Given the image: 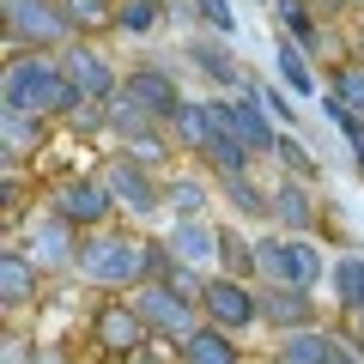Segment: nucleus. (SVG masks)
<instances>
[{"instance_id":"35","label":"nucleus","mask_w":364,"mask_h":364,"mask_svg":"<svg viewBox=\"0 0 364 364\" xmlns=\"http://www.w3.org/2000/svg\"><path fill=\"white\" fill-rule=\"evenodd\" d=\"M188 13L207 25V37H225V43H237V6L231 0H182Z\"/></svg>"},{"instance_id":"32","label":"nucleus","mask_w":364,"mask_h":364,"mask_svg":"<svg viewBox=\"0 0 364 364\" xmlns=\"http://www.w3.org/2000/svg\"><path fill=\"white\" fill-rule=\"evenodd\" d=\"M249 91H255V97H261V109H267V116L279 122V128H286V134H298V128H304V109H298V97H291V91L279 85V79H255V85H249Z\"/></svg>"},{"instance_id":"27","label":"nucleus","mask_w":364,"mask_h":364,"mask_svg":"<svg viewBox=\"0 0 364 364\" xmlns=\"http://www.w3.org/2000/svg\"><path fill=\"white\" fill-rule=\"evenodd\" d=\"M273 31L291 37L298 49H310V55L328 43V31L316 25V13H310V0H273Z\"/></svg>"},{"instance_id":"2","label":"nucleus","mask_w":364,"mask_h":364,"mask_svg":"<svg viewBox=\"0 0 364 364\" xmlns=\"http://www.w3.org/2000/svg\"><path fill=\"white\" fill-rule=\"evenodd\" d=\"M85 104L67 79L61 55H6V79H0V109L13 116H43V122H67Z\"/></svg>"},{"instance_id":"28","label":"nucleus","mask_w":364,"mask_h":364,"mask_svg":"<svg viewBox=\"0 0 364 364\" xmlns=\"http://www.w3.org/2000/svg\"><path fill=\"white\" fill-rule=\"evenodd\" d=\"M164 18H170L164 0H116V37H128V43L158 37V31H164Z\"/></svg>"},{"instance_id":"14","label":"nucleus","mask_w":364,"mask_h":364,"mask_svg":"<svg viewBox=\"0 0 364 364\" xmlns=\"http://www.w3.org/2000/svg\"><path fill=\"white\" fill-rule=\"evenodd\" d=\"M61 67H67V79H73V91L85 104H116L122 79H128V67H116L109 49H97V43H73V49L61 55Z\"/></svg>"},{"instance_id":"34","label":"nucleus","mask_w":364,"mask_h":364,"mask_svg":"<svg viewBox=\"0 0 364 364\" xmlns=\"http://www.w3.org/2000/svg\"><path fill=\"white\" fill-rule=\"evenodd\" d=\"M328 97H340L352 116H364V61H340L328 73Z\"/></svg>"},{"instance_id":"39","label":"nucleus","mask_w":364,"mask_h":364,"mask_svg":"<svg viewBox=\"0 0 364 364\" xmlns=\"http://www.w3.org/2000/svg\"><path fill=\"white\" fill-rule=\"evenodd\" d=\"M358 61H364V49H358Z\"/></svg>"},{"instance_id":"19","label":"nucleus","mask_w":364,"mask_h":364,"mask_svg":"<svg viewBox=\"0 0 364 364\" xmlns=\"http://www.w3.org/2000/svg\"><path fill=\"white\" fill-rule=\"evenodd\" d=\"M43 286H49V273H43L37 261H31L25 249H18V243H6V255H0V304H6V316L37 310Z\"/></svg>"},{"instance_id":"36","label":"nucleus","mask_w":364,"mask_h":364,"mask_svg":"<svg viewBox=\"0 0 364 364\" xmlns=\"http://www.w3.org/2000/svg\"><path fill=\"white\" fill-rule=\"evenodd\" d=\"M25 364H73V358H67V346H43V340H37Z\"/></svg>"},{"instance_id":"38","label":"nucleus","mask_w":364,"mask_h":364,"mask_svg":"<svg viewBox=\"0 0 364 364\" xmlns=\"http://www.w3.org/2000/svg\"><path fill=\"white\" fill-rule=\"evenodd\" d=\"M352 6H364V0H352Z\"/></svg>"},{"instance_id":"37","label":"nucleus","mask_w":364,"mask_h":364,"mask_svg":"<svg viewBox=\"0 0 364 364\" xmlns=\"http://www.w3.org/2000/svg\"><path fill=\"white\" fill-rule=\"evenodd\" d=\"M128 364H176V352H152V346H146L140 358H128Z\"/></svg>"},{"instance_id":"15","label":"nucleus","mask_w":364,"mask_h":364,"mask_svg":"<svg viewBox=\"0 0 364 364\" xmlns=\"http://www.w3.org/2000/svg\"><path fill=\"white\" fill-rule=\"evenodd\" d=\"M273 188V231H286V237H316L328 219L322 207V182H298V176H279L267 182Z\"/></svg>"},{"instance_id":"12","label":"nucleus","mask_w":364,"mask_h":364,"mask_svg":"<svg viewBox=\"0 0 364 364\" xmlns=\"http://www.w3.org/2000/svg\"><path fill=\"white\" fill-rule=\"evenodd\" d=\"M122 97H128L134 109H146V116H152L158 128H170V116H176V109L188 104L182 79L170 73L164 61H134V67H128V79H122Z\"/></svg>"},{"instance_id":"9","label":"nucleus","mask_w":364,"mask_h":364,"mask_svg":"<svg viewBox=\"0 0 364 364\" xmlns=\"http://www.w3.org/2000/svg\"><path fill=\"white\" fill-rule=\"evenodd\" d=\"M97 176L109 182L122 219H158V213H164V170L140 164L134 152H109L104 164H97Z\"/></svg>"},{"instance_id":"30","label":"nucleus","mask_w":364,"mask_h":364,"mask_svg":"<svg viewBox=\"0 0 364 364\" xmlns=\"http://www.w3.org/2000/svg\"><path fill=\"white\" fill-rule=\"evenodd\" d=\"M61 13H67V25L79 31V43L116 31V0H61Z\"/></svg>"},{"instance_id":"5","label":"nucleus","mask_w":364,"mask_h":364,"mask_svg":"<svg viewBox=\"0 0 364 364\" xmlns=\"http://www.w3.org/2000/svg\"><path fill=\"white\" fill-rule=\"evenodd\" d=\"M85 340H91L97 358L128 364V358H140V352L152 346V328H146V316L134 310V298H104L85 316Z\"/></svg>"},{"instance_id":"20","label":"nucleus","mask_w":364,"mask_h":364,"mask_svg":"<svg viewBox=\"0 0 364 364\" xmlns=\"http://www.w3.org/2000/svg\"><path fill=\"white\" fill-rule=\"evenodd\" d=\"M43 146H49V122L43 116H13V109H0V152H6V170L37 164Z\"/></svg>"},{"instance_id":"8","label":"nucleus","mask_w":364,"mask_h":364,"mask_svg":"<svg viewBox=\"0 0 364 364\" xmlns=\"http://www.w3.org/2000/svg\"><path fill=\"white\" fill-rule=\"evenodd\" d=\"M128 298H134V310L146 316L152 340H164V346H182L195 328H207V316H200V298L176 291L170 279H146V286H140V291H128Z\"/></svg>"},{"instance_id":"26","label":"nucleus","mask_w":364,"mask_h":364,"mask_svg":"<svg viewBox=\"0 0 364 364\" xmlns=\"http://www.w3.org/2000/svg\"><path fill=\"white\" fill-rule=\"evenodd\" d=\"M207 207H213V188H207V176H164V213H170V225H182V219H207Z\"/></svg>"},{"instance_id":"3","label":"nucleus","mask_w":364,"mask_h":364,"mask_svg":"<svg viewBox=\"0 0 364 364\" xmlns=\"http://www.w3.org/2000/svg\"><path fill=\"white\" fill-rule=\"evenodd\" d=\"M328 249L322 237H286L261 231L255 237V286H286V291H316L328 286Z\"/></svg>"},{"instance_id":"29","label":"nucleus","mask_w":364,"mask_h":364,"mask_svg":"<svg viewBox=\"0 0 364 364\" xmlns=\"http://www.w3.org/2000/svg\"><path fill=\"white\" fill-rule=\"evenodd\" d=\"M219 273H231V279H255V237L243 231V225H219Z\"/></svg>"},{"instance_id":"33","label":"nucleus","mask_w":364,"mask_h":364,"mask_svg":"<svg viewBox=\"0 0 364 364\" xmlns=\"http://www.w3.org/2000/svg\"><path fill=\"white\" fill-rule=\"evenodd\" d=\"M322 116L340 128V140H346V152H352V170L364 176V116H352V109L340 104V97H328V91H322Z\"/></svg>"},{"instance_id":"7","label":"nucleus","mask_w":364,"mask_h":364,"mask_svg":"<svg viewBox=\"0 0 364 364\" xmlns=\"http://www.w3.org/2000/svg\"><path fill=\"white\" fill-rule=\"evenodd\" d=\"M13 243L55 279V273H73V267H79V243H85V231H79V225H67L55 207H37V213H25V219H18V237H13Z\"/></svg>"},{"instance_id":"16","label":"nucleus","mask_w":364,"mask_h":364,"mask_svg":"<svg viewBox=\"0 0 364 364\" xmlns=\"http://www.w3.org/2000/svg\"><path fill=\"white\" fill-rule=\"evenodd\" d=\"M158 243H164L170 267H188V273H200V279L219 273V225L213 219H182V225H170Z\"/></svg>"},{"instance_id":"22","label":"nucleus","mask_w":364,"mask_h":364,"mask_svg":"<svg viewBox=\"0 0 364 364\" xmlns=\"http://www.w3.org/2000/svg\"><path fill=\"white\" fill-rule=\"evenodd\" d=\"M213 140H219V128H213V109L207 97H188V104L170 116V146H176L182 158H207Z\"/></svg>"},{"instance_id":"21","label":"nucleus","mask_w":364,"mask_h":364,"mask_svg":"<svg viewBox=\"0 0 364 364\" xmlns=\"http://www.w3.org/2000/svg\"><path fill=\"white\" fill-rule=\"evenodd\" d=\"M328 304H334L346 322L364 316V255L358 249H340V255L328 261Z\"/></svg>"},{"instance_id":"6","label":"nucleus","mask_w":364,"mask_h":364,"mask_svg":"<svg viewBox=\"0 0 364 364\" xmlns=\"http://www.w3.org/2000/svg\"><path fill=\"white\" fill-rule=\"evenodd\" d=\"M43 207H55L67 225H79V231H109V225L122 219V207H116V195H109V182L97 176V170H73V176H61L43 195Z\"/></svg>"},{"instance_id":"1","label":"nucleus","mask_w":364,"mask_h":364,"mask_svg":"<svg viewBox=\"0 0 364 364\" xmlns=\"http://www.w3.org/2000/svg\"><path fill=\"white\" fill-rule=\"evenodd\" d=\"M164 267H170V255L158 237H140L134 225H109V231H91L79 243L73 279L91 291H109V298H128L146 279H164Z\"/></svg>"},{"instance_id":"17","label":"nucleus","mask_w":364,"mask_h":364,"mask_svg":"<svg viewBox=\"0 0 364 364\" xmlns=\"http://www.w3.org/2000/svg\"><path fill=\"white\" fill-rule=\"evenodd\" d=\"M182 55H188L195 73L213 85V97H243V91L255 85V79L237 67V49H231L225 37H188V43H182Z\"/></svg>"},{"instance_id":"31","label":"nucleus","mask_w":364,"mask_h":364,"mask_svg":"<svg viewBox=\"0 0 364 364\" xmlns=\"http://www.w3.org/2000/svg\"><path fill=\"white\" fill-rule=\"evenodd\" d=\"M273 164H279V176L322 182V164H316V152L304 146V134H279V146H273Z\"/></svg>"},{"instance_id":"11","label":"nucleus","mask_w":364,"mask_h":364,"mask_svg":"<svg viewBox=\"0 0 364 364\" xmlns=\"http://www.w3.org/2000/svg\"><path fill=\"white\" fill-rule=\"evenodd\" d=\"M200 316L213 328L243 340L249 328H261V286L255 279H231V273H213L207 286H200Z\"/></svg>"},{"instance_id":"13","label":"nucleus","mask_w":364,"mask_h":364,"mask_svg":"<svg viewBox=\"0 0 364 364\" xmlns=\"http://www.w3.org/2000/svg\"><path fill=\"white\" fill-rule=\"evenodd\" d=\"M267 364H364V346L334 328H298V334H279L267 352Z\"/></svg>"},{"instance_id":"23","label":"nucleus","mask_w":364,"mask_h":364,"mask_svg":"<svg viewBox=\"0 0 364 364\" xmlns=\"http://www.w3.org/2000/svg\"><path fill=\"white\" fill-rule=\"evenodd\" d=\"M219 200L231 207L237 225H273V188H261L255 170L249 176H219Z\"/></svg>"},{"instance_id":"10","label":"nucleus","mask_w":364,"mask_h":364,"mask_svg":"<svg viewBox=\"0 0 364 364\" xmlns=\"http://www.w3.org/2000/svg\"><path fill=\"white\" fill-rule=\"evenodd\" d=\"M207 109H213V128H219L225 140H237L243 152H255V158H273L279 134H286L267 109H261L255 91H243V97H207Z\"/></svg>"},{"instance_id":"25","label":"nucleus","mask_w":364,"mask_h":364,"mask_svg":"<svg viewBox=\"0 0 364 364\" xmlns=\"http://www.w3.org/2000/svg\"><path fill=\"white\" fill-rule=\"evenodd\" d=\"M176 364H243V346H237V334H225V328L207 322L176 346Z\"/></svg>"},{"instance_id":"4","label":"nucleus","mask_w":364,"mask_h":364,"mask_svg":"<svg viewBox=\"0 0 364 364\" xmlns=\"http://www.w3.org/2000/svg\"><path fill=\"white\" fill-rule=\"evenodd\" d=\"M6 43L13 55H67L79 31L67 25L61 0H6Z\"/></svg>"},{"instance_id":"18","label":"nucleus","mask_w":364,"mask_h":364,"mask_svg":"<svg viewBox=\"0 0 364 364\" xmlns=\"http://www.w3.org/2000/svg\"><path fill=\"white\" fill-rule=\"evenodd\" d=\"M261 328L298 334V328H322V298L316 291H286V286H261Z\"/></svg>"},{"instance_id":"24","label":"nucleus","mask_w":364,"mask_h":364,"mask_svg":"<svg viewBox=\"0 0 364 364\" xmlns=\"http://www.w3.org/2000/svg\"><path fill=\"white\" fill-rule=\"evenodd\" d=\"M310 61H316L310 49H298L291 37H279V31H273V79H279L291 97H316V91H322V73H316Z\"/></svg>"}]
</instances>
